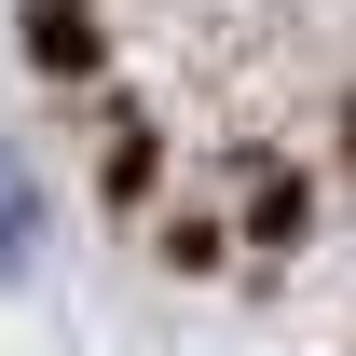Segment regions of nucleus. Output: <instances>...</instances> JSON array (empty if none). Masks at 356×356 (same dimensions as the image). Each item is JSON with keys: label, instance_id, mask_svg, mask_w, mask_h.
I'll return each mask as SVG.
<instances>
[{"label": "nucleus", "instance_id": "1", "mask_svg": "<svg viewBox=\"0 0 356 356\" xmlns=\"http://www.w3.org/2000/svg\"><path fill=\"white\" fill-rule=\"evenodd\" d=\"M0 247H14V192H0Z\"/></svg>", "mask_w": 356, "mask_h": 356}]
</instances>
